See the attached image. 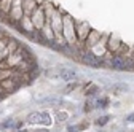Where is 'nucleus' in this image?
Wrapping results in <instances>:
<instances>
[{
    "instance_id": "nucleus-12",
    "label": "nucleus",
    "mask_w": 134,
    "mask_h": 132,
    "mask_svg": "<svg viewBox=\"0 0 134 132\" xmlns=\"http://www.w3.org/2000/svg\"><path fill=\"white\" fill-rule=\"evenodd\" d=\"M18 132H27V130H23V129H18Z\"/></svg>"
},
{
    "instance_id": "nucleus-7",
    "label": "nucleus",
    "mask_w": 134,
    "mask_h": 132,
    "mask_svg": "<svg viewBox=\"0 0 134 132\" xmlns=\"http://www.w3.org/2000/svg\"><path fill=\"white\" fill-rule=\"evenodd\" d=\"M67 118H69V115H67L65 111H58V113H56V121H58L59 124H61V123H65Z\"/></svg>"
},
{
    "instance_id": "nucleus-11",
    "label": "nucleus",
    "mask_w": 134,
    "mask_h": 132,
    "mask_svg": "<svg viewBox=\"0 0 134 132\" xmlns=\"http://www.w3.org/2000/svg\"><path fill=\"white\" fill-rule=\"evenodd\" d=\"M128 121H131V123H134V115H129V116H128Z\"/></svg>"
},
{
    "instance_id": "nucleus-5",
    "label": "nucleus",
    "mask_w": 134,
    "mask_h": 132,
    "mask_svg": "<svg viewBox=\"0 0 134 132\" xmlns=\"http://www.w3.org/2000/svg\"><path fill=\"white\" fill-rule=\"evenodd\" d=\"M59 76L62 78V81H74V80L77 78L75 72H72V70H67V69H65V70H62Z\"/></svg>"
},
{
    "instance_id": "nucleus-8",
    "label": "nucleus",
    "mask_w": 134,
    "mask_h": 132,
    "mask_svg": "<svg viewBox=\"0 0 134 132\" xmlns=\"http://www.w3.org/2000/svg\"><path fill=\"white\" fill-rule=\"evenodd\" d=\"M107 121H109V116H100V118L96 119V124L97 126H104V124H107Z\"/></svg>"
},
{
    "instance_id": "nucleus-4",
    "label": "nucleus",
    "mask_w": 134,
    "mask_h": 132,
    "mask_svg": "<svg viewBox=\"0 0 134 132\" xmlns=\"http://www.w3.org/2000/svg\"><path fill=\"white\" fill-rule=\"evenodd\" d=\"M0 86L3 88L5 92H10V91H14V89H18L19 88V81H16V80H3L2 83H0Z\"/></svg>"
},
{
    "instance_id": "nucleus-6",
    "label": "nucleus",
    "mask_w": 134,
    "mask_h": 132,
    "mask_svg": "<svg viewBox=\"0 0 134 132\" xmlns=\"http://www.w3.org/2000/svg\"><path fill=\"white\" fill-rule=\"evenodd\" d=\"M94 105H96L97 108H107V105H109V99H107V97L94 99Z\"/></svg>"
},
{
    "instance_id": "nucleus-1",
    "label": "nucleus",
    "mask_w": 134,
    "mask_h": 132,
    "mask_svg": "<svg viewBox=\"0 0 134 132\" xmlns=\"http://www.w3.org/2000/svg\"><path fill=\"white\" fill-rule=\"evenodd\" d=\"M27 123L29 124H43V126H51V118L48 113H30L27 116Z\"/></svg>"
},
{
    "instance_id": "nucleus-3",
    "label": "nucleus",
    "mask_w": 134,
    "mask_h": 132,
    "mask_svg": "<svg viewBox=\"0 0 134 132\" xmlns=\"http://www.w3.org/2000/svg\"><path fill=\"white\" fill-rule=\"evenodd\" d=\"M81 61L90 67H100L102 65V59H99L96 54H93L91 51H85L81 53Z\"/></svg>"
},
{
    "instance_id": "nucleus-2",
    "label": "nucleus",
    "mask_w": 134,
    "mask_h": 132,
    "mask_svg": "<svg viewBox=\"0 0 134 132\" xmlns=\"http://www.w3.org/2000/svg\"><path fill=\"white\" fill-rule=\"evenodd\" d=\"M128 64H131V61L129 59H125L120 54H115V56L110 57V67L113 70H129L128 69Z\"/></svg>"
},
{
    "instance_id": "nucleus-10",
    "label": "nucleus",
    "mask_w": 134,
    "mask_h": 132,
    "mask_svg": "<svg viewBox=\"0 0 134 132\" xmlns=\"http://www.w3.org/2000/svg\"><path fill=\"white\" fill-rule=\"evenodd\" d=\"M67 130H69V132H78L80 129H78V126H69V127H67Z\"/></svg>"
},
{
    "instance_id": "nucleus-9",
    "label": "nucleus",
    "mask_w": 134,
    "mask_h": 132,
    "mask_svg": "<svg viewBox=\"0 0 134 132\" xmlns=\"http://www.w3.org/2000/svg\"><path fill=\"white\" fill-rule=\"evenodd\" d=\"M2 127L5 129V127H16V123H14V119H8V121H5L3 124H2Z\"/></svg>"
}]
</instances>
